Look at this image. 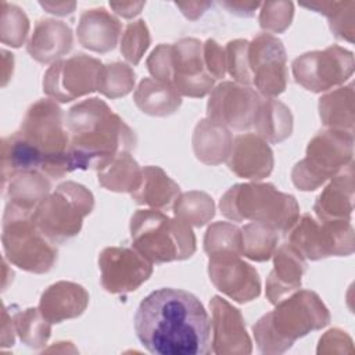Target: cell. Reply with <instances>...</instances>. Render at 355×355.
<instances>
[{
  "label": "cell",
  "instance_id": "bcb514c9",
  "mask_svg": "<svg viewBox=\"0 0 355 355\" xmlns=\"http://www.w3.org/2000/svg\"><path fill=\"white\" fill-rule=\"evenodd\" d=\"M40 6L47 11V12H51V14H55V15H67V14H71L75 10V3L71 1H40Z\"/></svg>",
  "mask_w": 355,
  "mask_h": 355
},
{
  "label": "cell",
  "instance_id": "9c48e42d",
  "mask_svg": "<svg viewBox=\"0 0 355 355\" xmlns=\"http://www.w3.org/2000/svg\"><path fill=\"white\" fill-rule=\"evenodd\" d=\"M352 155L354 133L324 129L309 141L306 157L293 168V183L304 191L316 190L351 164Z\"/></svg>",
  "mask_w": 355,
  "mask_h": 355
},
{
  "label": "cell",
  "instance_id": "3957f363",
  "mask_svg": "<svg viewBox=\"0 0 355 355\" xmlns=\"http://www.w3.org/2000/svg\"><path fill=\"white\" fill-rule=\"evenodd\" d=\"M330 322V313L319 295L309 290L290 294L276 304L254 326V336L262 354H282L297 338L319 330Z\"/></svg>",
  "mask_w": 355,
  "mask_h": 355
},
{
  "label": "cell",
  "instance_id": "1f68e13d",
  "mask_svg": "<svg viewBox=\"0 0 355 355\" xmlns=\"http://www.w3.org/2000/svg\"><path fill=\"white\" fill-rule=\"evenodd\" d=\"M204 250L209 259L241 257V229L229 222L212 223L204 237Z\"/></svg>",
  "mask_w": 355,
  "mask_h": 355
},
{
  "label": "cell",
  "instance_id": "836d02e7",
  "mask_svg": "<svg viewBox=\"0 0 355 355\" xmlns=\"http://www.w3.org/2000/svg\"><path fill=\"white\" fill-rule=\"evenodd\" d=\"M279 233L262 223H248L241 227V255L257 261H268L277 245Z\"/></svg>",
  "mask_w": 355,
  "mask_h": 355
},
{
  "label": "cell",
  "instance_id": "484cf974",
  "mask_svg": "<svg viewBox=\"0 0 355 355\" xmlns=\"http://www.w3.org/2000/svg\"><path fill=\"white\" fill-rule=\"evenodd\" d=\"M233 137L230 130L209 118L201 119L193 133L196 157L207 165H219L230 154Z\"/></svg>",
  "mask_w": 355,
  "mask_h": 355
},
{
  "label": "cell",
  "instance_id": "74e56055",
  "mask_svg": "<svg viewBox=\"0 0 355 355\" xmlns=\"http://www.w3.org/2000/svg\"><path fill=\"white\" fill-rule=\"evenodd\" d=\"M29 19L15 4L1 3V42L11 47H19L28 35Z\"/></svg>",
  "mask_w": 355,
  "mask_h": 355
},
{
  "label": "cell",
  "instance_id": "2e32d148",
  "mask_svg": "<svg viewBox=\"0 0 355 355\" xmlns=\"http://www.w3.org/2000/svg\"><path fill=\"white\" fill-rule=\"evenodd\" d=\"M101 284L111 294L137 290L153 273V262L133 247H107L98 257Z\"/></svg>",
  "mask_w": 355,
  "mask_h": 355
},
{
  "label": "cell",
  "instance_id": "30bf717a",
  "mask_svg": "<svg viewBox=\"0 0 355 355\" xmlns=\"http://www.w3.org/2000/svg\"><path fill=\"white\" fill-rule=\"evenodd\" d=\"M93 207L92 191L79 183L64 182L36 207L35 220L53 243L60 244L80 232Z\"/></svg>",
  "mask_w": 355,
  "mask_h": 355
},
{
  "label": "cell",
  "instance_id": "277c9868",
  "mask_svg": "<svg viewBox=\"0 0 355 355\" xmlns=\"http://www.w3.org/2000/svg\"><path fill=\"white\" fill-rule=\"evenodd\" d=\"M219 208L227 219L262 223L277 233H288L300 219L295 197L279 191L272 183L234 184L222 196Z\"/></svg>",
  "mask_w": 355,
  "mask_h": 355
},
{
  "label": "cell",
  "instance_id": "cb8c5ba5",
  "mask_svg": "<svg viewBox=\"0 0 355 355\" xmlns=\"http://www.w3.org/2000/svg\"><path fill=\"white\" fill-rule=\"evenodd\" d=\"M331 179L316 198L313 211L319 220L349 219L354 201V162Z\"/></svg>",
  "mask_w": 355,
  "mask_h": 355
},
{
  "label": "cell",
  "instance_id": "f6af8a7d",
  "mask_svg": "<svg viewBox=\"0 0 355 355\" xmlns=\"http://www.w3.org/2000/svg\"><path fill=\"white\" fill-rule=\"evenodd\" d=\"M146 3L140 1V3H110V7L119 15H122L123 18H132L135 15H137L141 8L144 7Z\"/></svg>",
  "mask_w": 355,
  "mask_h": 355
},
{
  "label": "cell",
  "instance_id": "44dd1931",
  "mask_svg": "<svg viewBox=\"0 0 355 355\" xmlns=\"http://www.w3.org/2000/svg\"><path fill=\"white\" fill-rule=\"evenodd\" d=\"M89 304L87 291L72 282H58L47 287L39 302L40 313L50 323L80 316Z\"/></svg>",
  "mask_w": 355,
  "mask_h": 355
},
{
  "label": "cell",
  "instance_id": "d6a6232c",
  "mask_svg": "<svg viewBox=\"0 0 355 355\" xmlns=\"http://www.w3.org/2000/svg\"><path fill=\"white\" fill-rule=\"evenodd\" d=\"M301 6L327 17L330 29L336 37L354 42L355 1H313Z\"/></svg>",
  "mask_w": 355,
  "mask_h": 355
},
{
  "label": "cell",
  "instance_id": "4316f807",
  "mask_svg": "<svg viewBox=\"0 0 355 355\" xmlns=\"http://www.w3.org/2000/svg\"><path fill=\"white\" fill-rule=\"evenodd\" d=\"M133 98L141 112L153 116L172 115L182 104L180 94L172 86L151 78L139 83Z\"/></svg>",
  "mask_w": 355,
  "mask_h": 355
},
{
  "label": "cell",
  "instance_id": "8fae6325",
  "mask_svg": "<svg viewBox=\"0 0 355 355\" xmlns=\"http://www.w3.org/2000/svg\"><path fill=\"white\" fill-rule=\"evenodd\" d=\"M288 244L311 261L347 257L354 252V227L349 219L318 222L305 214L293 226Z\"/></svg>",
  "mask_w": 355,
  "mask_h": 355
},
{
  "label": "cell",
  "instance_id": "5b68a950",
  "mask_svg": "<svg viewBox=\"0 0 355 355\" xmlns=\"http://www.w3.org/2000/svg\"><path fill=\"white\" fill-rule=\"evenodd\" d=\"M147 68L154 79L172 86L180 96L204 97L214 89L215 79L205 68L202 43L194 37L157 46L147 58Z\"/></svg>",
  "mask_w": 355,
  "mask_h": 355
},
{
  "label": "cell",
  "instance_id": "7402d4cb",
  "mask_svg": "<svg viewBox=\"0 0 355 355\" xmlns=\"http://www.w3.org/2000/svg\"><path fill=\"white\" fill-rule=\"evenodd\" d=\"M72 31L65 22L44 18L36 22L26 50L36 61L49 64L60 61L72 49Z\"/></svg>",
  "mask_w": 355,
  "mask_h": 355
},
{
  "label": "cell",
  "instance_id": "4fadbf2b",
  "mask_svg": "<svg viewBox=\"0 0 355 355\" xmlns=\"http://www.w3.org/2000/svg\"><path fill=\"white\" fill-rule=\"evenodd\" d=\"M103 64L86 54L55 61L44 73L43 92L53 100L68 103L86 96L98 86Z\"/></svg>",
  "mask_w": 355,
  "mask_h": 355
},
{
  "label": "cell",
  "instance_id": "ab89813d",
  "mask_svg": "<svg viewBox=\"0 0 355 355\" xmlns=\"http://www.w3.org/2000/svg\"><path fill=\"white\" fill-rule=\"evenodd\" d=\"M259 25L272 33L284 32L294 17V4L291 1H266L261 4Z\"/></svg>",
  "mask_w": 355,
  "mask_h": 355
},
{
  "label": "cell",
  "instance_id": "83f0119b",
  "mask_svg": "<svg viewBox=\"0 0 355 355\" xmlns=\"http://www.w3.org/2000/svg\"><path fill=\"white\" fill-rule=\"evenodd\" d=\"M4 196L10 202L33 208L50 194V180L37 171L19 172L3 182Z\"/></svg>",
  "mask_w": 355,
  "mask_h": 355
},
{
  "label": "cell",
  "instance_id": "ee69618b",
  "mask_svg": "<svg viewBox=\"0 0 355 355\" xmlns=\"http://www.w3.org/2000/svg\"><path fill=\"white\" fill-rule=\"evenodd\" d=\"M176 6L182 10V12L189 19H197L200 15L207 11L208 7L212 6V3H202V1H189V3H176Z\"/></svg>",
  "mask_w": 355,
  "mask_h": 355
},
{
  "label": "cell",
  "instance_id": "b9f144b4",
  "mask_svg": "<svg viewBox=\"0 0 355 355\" xmlns=\"http://www.w3.org/2000/svg\"><path fill=\"white\" fill-rule=\"evenodd\" d=\"M204 64L214 79H222L226 72V51L214 40L208 39L202 44Z\"/></svg>",
  "mask_w": 355,
  "mask_h": 355
},
{
  "label": "cell",
  "instance_id": "d6986e66",
  "mask_svg": "<svg viewBox=\"0 0 355 355\" xmlns=\"http://www.w3.org/2000/svg\"><path fill=\"white\" fill-rule=\"evenodd\" d=\"M226 162L237 176L261 180L273 169V153L262 137L255 133H244L233 139Z\"/></svg>",
  "mask_w": 355,
  "mask_h": 355
},
{
  "label": "cell",
  "instance_id": "f1b7e54d",
  "mask_svg": "<svg viewBox=\"0 0 355 355\" xmlns=\"http://www.w3.org/2000/svg\"><path fill=\"white\" fill-rule=\"evenodd\" d=\"M252 129L265 141L280 143L293 132V115L282 101L273 97H263Z\"/></svg>",
  "mask_w": 355,
  "mask_h": 355
},
{
  "label": "cell",
  "instance_id": "ac0fdd59",
  "mask_svg": "<svg viewBox=\"0 0 355 355\" xmlns=\"http://www.w3.org/2000/svg\"><path fill=\"white\" fill-rule=\"evenodd\" d=\"M209 308L214 333L211 351L214 354H250L251 340L240 311L219 295L211 300Z\"/></svg>",
  "mask_w": 355,
  "mask_h": 355
},
{
  "label": "cell",
  "instance_id": "8992f818",
  "mask_svg": "<svg viewBox=\"0 0 355 355\" xmlns=\"http://www.w3.org/2000/svg\"><path fill=\"white\" fill-rule=\"evenodd\" d=\"M133 248L153 263L183 261L196 251L191 227L158 209H139L130 219Z\"/></svg>",
  "mask_w": 355,
  "mask_h": 355
},
{
  "label": "cell",
  "instance_id": "e575fe53",
  "mask_svg": "<svg viewBox=\"0 0 355 355\" xmlns=\"http://www.w3.org/2000/svg\"><path fill=\"white\" fill-rule=\"evenodd\" d=\"M175 218L189 226L201 227L215 215V204L204 191H187L178 197L173 204Z\"/></svg>",
  "mask_w": 355,
  "mask_h": 355
},
{
  "label": "cell",
  "instance_id": "d590c367",
  "mask_svg": "<svg viewBox=\"0 0 355 355\" xmlns=\"http://www.w3.org/2000/svg\"><path fill=\"white\" fill-rule=\"evenodd\" d=\"M12 323L21 340L33 348L43 347L51 331V323L40 313L39 308H28L12 313Z\"/></svg>",
  "mask_w": 355,
  "mask_h": 355
},
{
  "label": "cell",
  "instance_id": "60d3db41",
  "mask_svg": "<svg viewBox=\"0 0 355 355\" xmlns=\"http://www.w3.org/2000/svg\"><path fill=\"white\" fill-rule=\"evenodd\" d=\"M226 69L240 85H251V75L248 69V40H232L226 46Z\"/></svg>",
  "mask_w": 355,
  "mask_h": 355
},
{
  "label": "cell",
  "instance_id": "f546056e",
  "mask_svg": "<svg viewBox=\"0 0 355 355\" xmlns=\"http://www.w3.org/2000/svg\"><path fill=\"white\" fill-rule=\"evenodd\" d=\"M354 86L348 85L330 92L319 100V115L329 129L354 133Z\"/></svg>",
  "mask_w": 355,
  "mask_h": 355
},
{
  "label": "cell",
  "instance_id": "7c38bea8",
  "mask_svg": "<svg viewBox=\"0 0 355 355\" xmlns=\"http://www.w3.org/2000/svg\"><path fill=\"white\" fill-rule=\"evenodd\" d=\"M354 54L337 44L309 51L293 62V75L298 85L320 93L344 83L354 72Z\"/></svg>",
  "mask_w": 355,
  "mask_h": 355
},
{
  "label": "cell",
  "instance_id": "8d00e7d4",
  "mask_svg": "<svg viewBox=\"0 0 355 355\" xmlns=\"http://www.w3.org/2000/svg\"><path fill=\"white\" fill-rule=\"evenodd\" d=\"M135 86V72L123 62L103 65L98 76L97 90L108 98L126 96Z\"/></svg>",
  "mask_w": 355,
  "mask_h": 355
},
{
  "label": "cell",
  "instance_id": "ffe728a7",
  "mask_svg": "<svg viewBox=\"0 0 355 355\" xmlns=\"http://www.w3.org/2000/svg\"><path fill=\"white\" fill-rule=\"evenodd\" d=\"M275 266L266 279V297L277 304L301 287V277L306 269L305 258L288 243L273 252Z\"/></svg>",
  "mask_w": 355,
  "mask_h": 355
},
{
  "label": "cell",
  "instance_id": "6da1fadb",
  "mask_svg": "<svg viewBox=\"0 0 355 355\" xmlns=\"http://www.w3.org/2000/svg\"><path fill=\"white\" fill-rule=\"evenodd\" d=\"M141 345L155 355H205L211 351V319L189 291L159 288L148 294L135 315Z\"/></svg>",
  "mask_w": 355,
  "mask_h": 355
},
{
  "label": "cell",
  "instance_id": "4dcf8cb0",
  "mask_svg": "<svg viewBox=\"0 0 355 355\" xmlns=\"http://www.w3.org/2000/svg\"><path fill=\"white\" fill-rule=\"evenodd\" d=\"M98 183L116 193H133L141 179V168L130 153H121L107 165L97 169Z\"/></svg>",
  "mask_w": 355,
  "mask_h": 355
},
{
  "label": "cell",
  "instance_id": "7a4b0ae2",
  "mask_svg": "<svg viewBox=\"0 0 355 355\" xmlns=\"http://www.w3.org/2000/svg\"><path fill=\"white\" fill-rule=\"evenodd\" d=\"M71 171L100 169L136 146L135 132L100 98L83 100L67 115Z\"/></svg>",
  "mask_w": 355,
  "mask_h": 355
},
{
  "label": "cell",
  "instance_id": "7bdbcfd3",
  "mask_svg": "<svg viewBox=\"0 0 355 355\" xmlns=\"http://www.w3.org/2000/svg\"><path fill=\"white\" fill-rule=\"evenodd\" d=\"M225 8H227L232 14L239 17H252L255 10L261 6L259 3H248V1H223L220 3Z\"/></svg>",
  "mask_w": 355,
  "mask_h": 355
},
{
  "label": "cell",
  "instance_id": "603a6c76",
  "mask_svg": "<svg viewBox=\"0 0 355 355\" xmlns=\"http://www.w3.org/2000/svg\"><path fill=\"white\" fill-rule=\"evenodd\" d=\"M122 25L105 8L85 10L76 28L79 43L96 53H108L115 49Z\"/></svg>",
  "mask_w": 355,
  "mask_h": 355
},
{
  "label": "cell",
  "instance_id": "d4e9b609",
  "mask_svg": "<svg viewBox=\"0 0 355 355\" xmlns=\"http://www.w3.org/2000/svg\"><path fill=\"white\" fill-rule=\"evenodd\" d=\"M130 196L137 204L153 209H169L180 196V189L159 166L148 165L141 168L140 183Z\"/></svg>",
  "mask_w": 355,
  "mask_h": 355
},
{
  "label": "cell",
  "instance_id": "9a60e30c",
  "mask_svg": "<svg viewBox=\"0 0 355 355\" xmlns=\"http://www.w3.org/2000/svg\"><path fill=\"white\" fill-rule=\"evenodd\" d=\"M251 85L263 97H275L287 86V57L283 43L270 33H259L248 42Z\"/></svg>",
  "mask_w": 355,
  "mask_h": 355
},
{
  "label": "cell",
  "instance_id": "5bb4252c",
  "mask_svg": "<svg viewBox=\"0 0 355 355\" xmlns=\"http://www.w3.org/2000/svg\"><path fill=\"white\" fill-rule=\"evenodd\" d=\"M262 101L263 96L250 86L222 82L211 92L207 118L234 130H248L255 123Z\"/></svg>",
  "mask_w": 355,
  "mask_h": 355
},
{
  "label": "cell",
  "instance_id": "ba28073f",
  "mask_svg": "<svg viewBox=\"0 0 355 355\" xmlns=\"http://www.w3.org/2000/svg\"><path fill=\"white\" fill-rule=\"evenodd\" d=\"M3 248L15 266L46 273L57 261V247L36 225L35 209L10 202L3 215Z\"/></svg>",
  "mask_w": 355,
  "mask_h": 355
},
{
  "label": "cell",
  "instance_id": "f35d334b",
  "mask_svg": "<svg viewBox=\"0 0 355 355\" xmlns=\"http://www.w3.org/2000/svg\"><path fill=\"white\" fill-rule=\"evenodd\" d=\"M150 46V33L143 19L126 25L121 39V53L126 61L136 65Z\"/></svg>",
  "mask_w": 355,
  "mask_h": 355
},
{
  "label": "cell",
  "instance_id": "52a82bcc",
  "mask_svg": "<svg viewBox=\"0 0 355 355\" xmlns=\"http://www.w3.org/2000/svg\"><path fill=\"white\" fill-rule=\"evenodd\" d=\"M43 159V173L51 179H61L72 172L68 157L69 135L64 128L62 110L55 101L42 98L32 104L17 130Z\"/></svg>",
  "mask_w": 355,
  "mask_h": 355
},
{
  "label": "cell",
  "instance_id": "e0dca14e",
  "mask_svg": "<svg viewBox=\"0 0 355 355\" xmlns=\"http://www.w3.org/2000/svg\"><path fill=\"white\" fill-rule=\"evenodd\" d=\"M208 273L219 291L240 304L252 301L261 294L258 272L240 257L209 259Z\"/></svg>",
  "mask_w": 355,
  "mask_h": 355
}]
</instances>
